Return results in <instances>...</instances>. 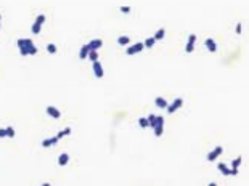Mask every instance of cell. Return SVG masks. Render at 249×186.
<instances>
[{
    "mask_svg": "<svg viewBox=\"0 0 249 186\" xmlns=\"http://www.w3.org/2000/svg\"><path fill=\"white\" fill-rule=\"evenodd\" d=\"M43 23H45V15H39L36 18V21H34V24L31 26V32L34 34V35H37V34H40V31H42V26H43Z\"/></svg>",
    "mask_w": 249,
    "mask_h": 186,
    "instance_id": "1",
    "label": "cell"
},
{
    "mask_svg": "<svg viewBox=\"0 0 249 186\" xmlns=\"http://www.w3.org/2000/svg\"><path fill=\"white\" fill-rule=\"evenodd\" d=\"M153 132L158 138L162 136V133H164V117L162 116H156V125L153 127Z\"/></svg>",
    "mask_w": 249,
    "mask_h": 186,
    "instance_id": "2",
    "label": "cell"
},
{
    "mask_svg": "<svg viewBox=\"0 0 249 186\" xmlns=\"http://www.w3.org/2000/svg\"><path fill=\"white\" fill-rule=\"evenodd\" d=\"M182 106H183V98H175L172 103L167 104L166 109H167V112H169V114H172V112H175L177 109H180Z\"/></svg>",
    "mask_w": 249,
    "mask_h": 186,
    "instance_id": "3",
    "label": "cell"
},
{
    "mask_svg": "<svg viewBox=\"0 0 249 186\" xmlns=\"http://www.w3.org/2000/svg\"><path fill=\"white\" fill-rule=\"evenodd\" d=\"M145 50V47H143V42H137V43H134V45H130L127 50H125V53L127 55H137V53H140V52H143Z\"/></svg>",
    "mask_w": 249,
    "mask_h": 186,
    "instance_id": "4",
    "label": "cell"
},
{
    "mask_svg": "<svg viewBox=\"0 0 249 186\" xmlns=\"http://www.w3.org/2000/svg\"><path fill=\"white\" fill-rule=\"evenodd\" d=\"M217 168H219L225 177H236V175H238V170H231V168L227 167L225 164H219V165H217Z\"/></svg>",
    "mask_w": 249,
    "mask_h": 186,
    "instance_id": "5",
    "label": "cell"
},
{
    "mask_svg": "<svg viewBox=\"0 0 249 186\" xmlns=\"http://www.w3.org/2000/svg\"><path fill=\"white\" fill-rule=\"evenodd\" d=\"M92 67H93V74H95V77H97V79H101V77L105 76V69H103V66H101L100 61L92 63Z\"/></svg>",
    "mask_w": 249,
    "mask_h": 186,
    "instance_id": "6",
    "label": "cell"
},
{
    "mask_svg": "<svg viewBox=\"0 0 249 186\" xmlns=\"http://www.w3.org/2000/svg\"><path fill=\"white\" fill-rule=\"evenodd\" d=\"M37 52H39V48H37L36 45H31V47H23V48H19V55H21V56L36 55Z\"/></svg>",
    "mask_w": 249,
    "mask_h": 186,
    "instance_id": "7",
    "label": "cell"
},
{
    "mask_svg": "<svg viewBox=\"0 0 249 186\" xmlns=\"http://www.w3.org/2000/svg\"><path fill=\"white\" fill-rule=\"evenodd\" d=\"M222 153H223V148H222V146H216V148H214V149L211 151L209 154L206 156V159H207L209 162H212V161H216V159L219 157V156H220Z\"/></svg>",
    "mask_w": 249,
    "mask_h": 186,
    "instance_id": "8",
    "label": "cell"
},
{
    "mask_svg": "<svg viewBox=\"0 0 249 186\" xmlns=\"http://www.w3.org/2000/svg\"><path fill=\"white\" fill-rule=\"evenodd\" d=\"M194 43H196V34H190L188 40H186V47H185L186 53H191L194 50Z\"/></svg>",
    "mask_w": 249,
    "mask_h": 186,
    "instance_id": "9",
    "label": "cell"
},
{
    "mask_svg": "<svg viewBox=\"0 0 249 186\" xmlns=\"http://www.w3.org/2000/svg\"><path fill=\"white\" fill-rule=\"evenodd\" d=\"M45 112L48 114L50 117H53V119H60V117H61L60 109L55 107V106H47V107H45Z\"/></svg>",
    "mask_w": 249,
    "mask_h": 186,
    "instance_id": "10",
    "label": "cell"
},
{
    "mask_svg": "<svg viewBox=\"0 0 249 186\" xmlns=\"http://www.w3.org/2000/svg\"><path fill=\"white\" fill-rule=\"evenodd\" d=\"M87 45H88V48H90V52H97L98 48L103 47V40L101 39H93V40H90Z\"/></svg>",
    "mask_w": 249,
    "mask_h": 186,
    "instance_id": "11",
    "label": "cell"
},
{
    "mask_svg": "<svg viewBox=\"0 0 249 186\" xmlns=\"http://www.w3.org/2000/svg\"><path fill=\"white\" fill-rule=\"evenodd\" d=\"M204 45H206V48L209 50L211 53H216L217 52V43H216V40H214L212 37H207V39L204 40Z\"/></svg>",
    "mask_w": 249,
    "mask_h": 186,
    "instance_id": "12",
    "label": "cell"
},
{
    "mask_svg": "<svg viewBox=\"0 0 249 186\" xmlns=\"http://www.w3.org/2000/svg\"><path fill=\"white\" fill-rule=\"evenodd\" d=\"M34 45V40L31 37H26V39H18L16 40V47L18 48H23V47H31Z\"/></svg>",
    "mask_w": 249,
    "mask_h": 186,
    "instance_id": "13",
    "label": "cell"
},
{
    "mask_svg": "<svg viewBox=\"0 0 249 186\" xmlns=\"http://www.w3.org/2000/svg\"><path fill=\"white\" fill-rule=\"evenodd\" d=\"M69 164V154L68 153H63L58 156V165H61V167H64V165Z\"/></svg>",
    "mask_w": 249,
    "mask_h": 186,
    "instance_id": "14",
    "label": "cell"
},
{
    "mask_svg": "<svg viewBox=\"0 0 249 186\" xmlns=\"http://www.w3.org/2000/svg\"><path fill=\"white\" fill-rule=\"evenodd\" d=\"M58 141H60V140H58L56 136L47 138V140H43V141H42V146H43V148H50V146H53V144H56Z\"/></svg>",
    "mask_w": 249,
    "mask_h": 186,
    "instance_id": "15",
    "label": "cell"
},
{
    "mask_svg": "<svg viewBox=\"0 0 249 186\" xmlns=\"http://www.w3.org/2000/svg\"><path fill=\"white\" fill-rule=\"evenodd\" d=\"M154 104H156L158 107H161V109H166L167 104H169V103H167V100H164L162 96H158V98L154 100Z\"/></svg>",
    "mask_w": 249,
    "mask_h": 186,
    "instance_id": "16",
    "label": "cell"
},
{
    "mask_svg": "<svg viewBox=\"0 0 249 186\" xmlns=\"http://www.w3.org/2000/svg\"><path fill=\"white\" fill-rule=\"evenodd\" d=\"M241 162H243V156H238V157L236 159H233V161H231V170H238V167H240V165H241Z\"/></svg>",
    "mask_w": 249,
    "mask_h": 186,
    "instance_id": "17",
    "label": "cell"
},
{
    "mask_svg": "<svg viewBox=\"0 0 249 186\" xmlns=\"http://www.w3.org/2000/svg\"><path fill=\"white\" fill-rule=\"evenodd\" d=\"M88 53H90L88 45H82V48H80V52H79V58H80V59H85V58L88 56Z\"/></svg>",
    "mask_w": 249,
    "mask_h": 186,
    "instance_id": "18",
    "label": "cell"
},
{
    "mask_svg": "<svg viewBox=\"0 0 249 186\" xmlns=\"http://www.w3.org/2000/svg\"><path fill=\"white\" fill-rule=\"evenodd\" d=\"M164 35H166V29L161 28V29H158V31H156V34L153 35V39L158 42V40H162V39H164Z\"/></svg>",
    "mask_w": 249,
    "mask_h": 186,
    "instance_id": "19",
    "label": "cell"
},
{
    "mask_svg": "<svg viewBox=\"0 0 249 186\" xmlns=\"http://www.w3.org/2000/svg\"><path fill=\"white\" fill-rule=\"evenodd\" d=\"M68 135H71V127H66V128H63L61 132H58V133L55 135V136L58 138V140H61L63 136H68Z\"/></svg>",
    "mask_w": 249,
    "mask_h": 186,
    "instance_id": "20",
    "label": "cell"
},
{
    "mask_svg": "<svg viewBox=\"0 0 249 186\" xmlns=\"http://www.w3.org/2000/svg\"><path fill=\"white\" fill-rule=\"evenodd\" d=\"M117 43H119V45H129V43H130V37H129V35L117 37Z\"/></svg>",
    "mask_w": 249,
    "mask_h": 186,
    "instance_id": "21",
    "label": "cell"
},
{
    "mask_svg": "<svg viewBox=\"0 0 249 186\" xmlns=\"http://www.w3.org/2000/svg\"><path fill=\"white\" fill-rule=\"evenodd\" d=\"M154 43H156V40L153 39V37H148V39L143 42V47H145V48H153V47H154Z\"/></svg>",
    "mask_w": 249,
    "mask_h": 186,
    "instance_id": "22",
    "label": "cell"
},
{
    "mask_svg": "<svg viewBox=\"0 0 249 186\" xmlns=\"http://www.w3.org/2000/svg\"><path fill=\"white\" fill-rule=\"evenodd\" d=\"M146 120H148V127L153 128L156 125V116H154V114H149V116L146 117Z\"/></svg>",
    "mask_w": 249,
    "mask_h": 186,
    "instance_id": "23",
    "label": "cell"
},
{
    "mask_svg": "<svg viewBox=\"0 0 249 186\" xmlns=\"http://www.w3.org/2000/svg\"><path fill=\"white\" fill-rule=\"evenodd\" d=\"M5 130H6V138H15V128H13L11 125L5 127Z\"/></svg>",
    "mask_w": 249,
    "mask_h": 186,
    "instance_id": "24",
    "label": "cell"
},
{
    "mask_svg": "<svg viewBox=\"0 0 249 186\" xmlns=\"http://www.w3.org/2000/svg\"><path fill=\"white\" fill-rule=\"evenodd\" d=\"M87 58L90 59L92 63L98 61V52H90V53H88V56H87Z\"/></svg>",
    "mask_w": 249,
    "mask_h": 186,
    "instance_id": "25",
    "label": "cell"
},
{
    "mask_svg": "<svg viewBox=\"0 0 249 186\" xmlns=\"http://www.w3.org/2000/svg\"><path fill=\"white\" fill-rule=\"evenodd\" d=\"M56 45H55V43H48V45H47V52H48V53H52V55H53V53H56Z\"/></svg>",
    "mask_w": 249,
    "mask_h": 186,
    "instance_id": "26",
    "label": "cell"
},
{
    "mask_svg": "<svg viewBox=\"0 0 249 186\" xmlns=\"http://www.w3.org/2000/svg\"><path fill=\"white\" fill-rule=\"evenodd\" d=\"M138 125H140L142 128H146V127H148V120H146V117H140V119H138Z\"/></svg>",
    "mask_w": 249,
    "mask_h": 186,
    "instance_id": "27",
    "label": "cell"
},
{
    "mask_svg": "<svg viewBox=\"0 0 249 186\" xmlns=\"http://www.w3.org/2000/svg\"><path fill=\"white\" fill-rule=\"evenodd\" d=\"M130 6H127V5H124V6H121V11L124 13V15H127V13H130Z\"/></svg>",
    "mask_w": 249,
    "mask_h": 186,
    "instance_id": "28",
    "label": "cell"
},
{
    "mask_svg": "<svg viewBox=\"0 0 249 186\" xmlns=\"http://www.w3.org/2000/svg\"><path fill=\"white\" fill-rule=\"evenodd\" d=\"M0 138H6V130H5V128H0Z\"/></svg>",
    "mask_w": 249,
    "mask_h": 186,
    "instance_id": "29",
    "label": "cell"
},
{
    "mask_svg": "<svg viewBox=\"0 0 249 186\" xmlns=\"http://www.w3.org/2000/svg\"><path fill=\"white\" fill-rule=\"evenodd\" d=\"M236 34H241V23L236 24Z\"/></svg>",
    "mask_w": 249,
    "mask_h": 186,
    "instance_id": "30",
    "label": "cell"
},
{
    "mask_svg": "<svg viewBox=\"0 0 249 186\" xmlns=\"http://www.w3.org/2000/svg\"><path fill=\"white\" fill-rule=\"evenodd\" d=\"M207 186H219V185H217V183H216V181H211V183H209V185H207Z\"/></svg>",
    "mask_w": 249,
    "mask_h": 186,
    "instance_id": "31",
    "label": "cell"
},
{
    "mask_svg": "<svg viewBox=\"0 0 249 186\" xmlns=\"http://www.w3.org/2000/svg\"><path fill=\"white\" fill-rule=\"evenodd\" d=\"M42 186H52V185H50V183H47V181H45V183H42Z\"/></svg>",
    "mask_w": 249,
    "mask_h": 186,
    "instance_id": "32",
    "label": "cell"
},
{
    "mask_svg": "<svg viewBox=\"0 0 249 186\" xmlns=\"http://www.w3.org/2000/svg\"><path fill=\"white\" fill-rule=\"evenodd\" d=\"M0 28H2V15H0Z\"/></svg>",
    "mask_w": 249,
    "mask_h": 186,
    "instance_id": "33",
    "label": "cell"
}]
</instances>
